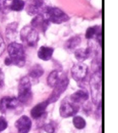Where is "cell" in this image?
<instances>
[{
  "label": "cell",
  "mask_w": 118,
  "mask_h": 133,
  "mask_svg": "<svg viewBox=\"0 0 118 133\" xmlns=\"http://www.w3.org/2000/svg\"><path fill=\"white\" fill-rule=\"evenodd\" d=\"M12 0H0V11L2 13H8L11 11L10 6Z\"/></svg>",
  "instance_id": "cell-23"
},
{
  "label": "cell",
  "mask_w": 118,
  "mask_h": 133,
  "mask_svg": "<svg viewBox=\"0 0 118 133\" xmlns=\"http://www.w3.org/2000/svg\"><path fill=\"white\" fill-rule=\"evenodd\" d=\"M68 83H69V80L66 75L60 76V79L56 83V85L53 87V90L52 93L50 94L48 99L46 100L49 104L52 103H55V101L60 99L62 93H64L65 90L68 87Z\"/></svg>",
  "instance_id": "cell-5"
},
{
  "label": "cell",
  "mask_w": 118,
  "mask_h": 133,
  "mask_svg": "<svg viewBox=\"0 0 118 133\" xmlns=\"http://www.w3.org/2000/svg\"><path fill=\"white\" fill-rule=\"evenodd\" d=\"M93 52V48L88 46L86 48H79L75 50L74 55L76 59L79 62H84L90 56Z\"/></svg>",
  "instance_id": "cell-16"
},
{
  "label": "cell",
  "mask_w": 118,
  "mask_h": 133,
  "mask_svg": "<svg viewBox=\"0 0 118 133\" xmlns=\"http://www.w3.org/2000/svg\"><path fill=\"white\" fill-rule=\"evenodd\" d=\"M8 127V123L6 119L3 117H0V132L5 130Z\"/></svg>",
  "instance_id": "cell-26"
},
{
  "label": "cell",
  "mask_w": 118,
  "mask_h": 133,
  "mask_svg": "<svg viewBox=\"0 0 118 133\" xmlns=\"http://www.w3.org/2000/svg\"><path fill=\"white\" fill-rule=\"evenodd\" d=\"M18 99L12 96H6L0 99V111L5 113L7 111L15 110L19 105Z\"/></svg>",
  "instance_id": "cell-9"
},
{
  "label": "cell",
  "mask_w": 118,
  "mask_h": 133,
  "mask_svg": "<svg viewBox=\"0 0 118 133\" xmlns=\"http://www.w3.org/2000/svg\"><path fill=\"white\" fill-rule=\"evenodd\" d=\"M77 103L70 101V99L64 100L62 101L60 107V114L62 118H68L74 116L79 110Z\"/></svg>",
  "instance_id": "cell-8"
},
{
  "label": "cell",
  "mask_w": 118,
  "mask_h": 133,
  "mask_svg": "<svg viewBox=\"0 0 118 133\" xmlns=\"http://www.w3.org/2000/svg\"><path fill=\"white\" fill-rule=\"evenodd\" d=\"M30 26L35 29L37 32H44L47 30L50 25V22L42 14L35 15L30 23Z\"/></svg>",
  "instance_id": "cell-11"
},
{
  "label": "cell",
  "mask_w": 118,
  "mask_h": 133,
  "mask_svg": "<svg viewBox=\"0 0 118 133\" xmlns=\"http://www.w3.org/2000/svg\"><path fill=\"white\" fill-rule=\"evenodd\" d=\"M46 8L44 0H32L27 6L26 12L29 15H37L45 12Z\"/></svg>",
  "instance_id": "cell-10"
},
{
  "label": "cell",
  "mask_w": 118,
  "mask_h": 133,
  "mask_svg": "<svg viewBox=\"0 0 118 133\" xmlns=\"http://www.w3.org/2000/svg\"><path fill=\"white\" fill-rule=\"evenodd\" d=\"M17 28L18 24L16 22L10 23L6 26V37L10 40H14L17 35Z\"/></svg>",
  "instance_id": "cell-18"
},
{
  "label": "cell",
  "mask_w": 118,
  "mask_h": 133,
  "mask_svg": "<svg viewBox=\"0 0 118 133\" xmlns=\"http://www.w3.org/2000/svg\"><path fill=\"white\" fill-rule=\"evenodd\" d=\"M88 68L83 62H77L72 66L71 76L77 83H82L86 79L88 75Z\"/></svg>",
  "instance_id": "cell-7"
},
{
  "label": "cell",
  "mask_w": 118,
  "mask_h": 133,
  "mask_svg": "<svg viewBox=\"0 0 118 133\" xmlns=\"http://www.w3.org/2000/svg\"><path fill=\"white\" fill-rule=\"evenodd\" d=\"M60 77V74L57 70H53L50 72V74L48 75V78H47V83L50 88H53L56 83L59 81Z\"/></svg>",
  "instance_id": "cell-21"
},
{
  "label": "cell",
  "mask_w": 118,
  "mask_h": 133,
  "mask_svg": "<svg viewBox=\"0 0 118 133\" xmlns=\"http://www.w3.org/2000/svg\"><path fill=\"white\" fill-rule=\"evenodd\" d=\"M44 72V70L42 66H40V64H35L32 68H30L28 72V77L31 79H38L40 77L43 75Z\"/></svg>",
  "instance_id": "cell-20"
},
{
  "label": "cell",
  "mask_w": 118,
  "mask_h": 133,
  "mask_svg": "<svg viewBox=\"0 0 118 133\" xmlns=\"http://www.w3.org/2000/svg\"><path fill=\"white\" fill-rule=\"evenodd\" d=\"M20 39L28 47H35L38 43L39 32L31 26H26L20 31Z\"/></svg>",
  "instance_id": "cell-3"
},
{
  "label": "cell",
  "mask_w": 118,
  "mask_h": 133,
  "mask_svg": "<svg viewBox=\"0 0 118 133\" xmlns=\"http://www.w3.org/2000/svg\"><path fill=\"white\" fill-rule=\"evenodd\" d=\"M8 57L5 59L4 64L6 66H14L23 67L26 63V55L24 46L17 42H12L7 48Z\"/></svg>",
  "instance_id": "cell-1"
},
{
  "label": "cell",
  "mask_w": 118,
  "mask_h": 133,
  "mask_svg": "<svg viewBox=\"0 0 118 133\" xmlns=\"http://www.w3.org/2000/svg\"><path fill=\"white\" fill-rule=\"evenodd\" d=\"M18 100L20 103H27L32 99L30 78L24 77L19 80L18 85Z\"/></svg>",
  "instance_id": "cell-4"
},
{
  "label": "cell",
  "mask_w": 118,
  "mask_h": 133,
  "mask_svg": "<svg viewBox=\"0 0 118 133\" xmlns=\"http://www.w3.org/2000/svg\"><path fill=\"white\" fill-rule=\"evenodd\" d=\"M73 125L77 129L82 130L86 127V121L84 120L83 117L80 116H75L73 119Z\"/></svg>",
  "instance_id": "cell-22"
},
{
  "label": "cell",
  "mask_w": 118,
  "mask_h": 133,
  "mask_svg": "<svg viewBox=\"0 0 118 133\" xmlns=\"http://www.w3.org/2000/svg\"><path fill=\"white\" fill-rule=\"evenodd\" d=\"M90 88L93 102L95 105L102 103V72H93L90 79Z\"/></svg>",
  "instance_id": "cell-2"
},
{
  "label": "cell",
  "mask_w": 118,
  "mask_h": 133,
  "mask_svg": "<svg viewBox=\"0 0 118 133\" xmlns=\"http://www.w3.org/2000/svg\"><path fill=\"white\" fill-rule=\"evenodd\" d=\"M49 105V103L47 102V101H44L42 103H40L38 104H37L35 107L32 108V109L31 110L30 112V115L31 117L33 119H38L40 118H42L43 116L46 115V108L48 107V105Z\"/></svg>",
  "instance_id": "cell-14"
},
{
  "label": "cell",
  "mask_w": 118,
  "mask_h": 133,
  "mask_svg": "<svg viewBox=\"0 0 118 133\" xmlns=\"http://www.w3.org/2000/svg\"><path fill=\"white\" fill-rule=\"evenodd\" d=\"M45 17L48 22L55 24H62L69 19V17L63 10L55 7H47L45 11Z\"/></svg>",
  "instance_id": "cell-6"
},
{
  "label": "cell",
  "mask_w": 118,
  "mask_h": 133,
  "mask_svg": "<svg viewBox=\"0 0 118 133\" xmlns=\"http://www.w3.org/2000/svg\"><path fill=\"white\" fill-rule=\"evenodd\" d=\"M82 42L81 37L79 36H74L70 38L69 39L66 41L65 44V48L68 51H73L78 46H80Z\"/></svg>",
  "instance_id": "cell-19"
},
{
  "label": "cell",
  "mask_w": 118,
  "mask_h": 133,
  "mask_svg": "<svg viewBox=\"0 0 118 133\" xmlns=\"http://www.w3.org/2000/svg\"><path fill=\"white\" fill-rule=\"evenodd\" d=\"M32 126V121L28 117L23 115L15 122V127L18 133H28Z\"/></svg>",
  "instance_id": "cell-12"
},
{
  "label": "cell",
  "mask_w": 118,
  "mask_h": 133,
  "mask_svg": "<svg viewBox=\"0 0 118 133\" xmlns=\"http://www.w3.org/2000/svg\"><path fill=\"white\" fill-rule=\"evenodd\" d=\"M5 48H6L5 42H4V39L2 37V35L0 34V56L2 55V53L4 52Z\"/></svg>",
  "instance_id": "cell-27"
},
{
  "label": "cell",
  "mask_w": 118,
  "mask_h": 133,
  "mask_svg": "<svg viewBox=\"0 0 118 133\" xmlns=\"http://www.w3.org/2000/svg\"><path fill=\"white\" fill-rule=\"evenodd\" d=\"M85 37L87 39H97L100 45H102V28L100 26H95L86 30Z\"/></svg>",
  "instance_id": "cell-13"
},
{
  "label": "cell",
  "mask_w": 118,
  "mask_h": 133,
  "mask_svg": "<svg viewBox=\"0 0 118 133\" xmlns=\"http://www.w3.org/2000/svg\"><path fill=\"white\" fill-rule=\"evenodd\" d=\"M25 2L23 0H12L10 10L12 11H21L24 9Z\"/></svg>",
  "instance_id": "cell-24"
},
{
  "label": "cell",
  "mask_w": 118,
  "mask_h": 133,
  "mask_svg": "<svg viewBox=\"0 0 118 133\" xmlns=\"http://www.w3.org/2000/svg\"><path fill=\"white\" fill-rule=\"evenodd\" d=\"M4 84V75L2 70L0 68V90L2 89Z\"/></svg>",
  "instance_id": "cell-28"
},
{
  "label": "cell",
  "mask_w": 118,
  "mask_h": 133,
  "mask_svg": "<svg viewBox=\"0 0 118 133\" xmlns=\"http://www.w3.org/2000/svg\"><path fill=\"white\" fill-rule=\"evenodd\" d=\"M43 128H44V131L47 133H55V126L54 123L52 122L45 124Z\"/></svg>",
  "instance_id": "cell-25"
},
{
  "label": "cell",
  "mask_w": 118,
  "mask_h": 133,
  "mask_svg": "<svg viewBox=\"0 0 118 133\" xmlns=\"http://www.w3.org/2000/svg\"><path fill=\"white\" fill-rule=\"evenodd\" d=\"M1 13H2V12H1V11H0V14H1Z\"/></svg>",
  "instance_id": "cell-29"
},
{
  "label": "cell",
  "mask_w": 118,
  "mask_h": 133,
  "mask_svg": "<svg viewBox=\"0 0 118 133\" xmlns=\"http://www.w3.org/2000/svg\"><path fill=\"white\" fill-rule=\"evenodd\" d=\"M54 49L48 46H41L37 52V56L43 61H48L53 57Z\"/></svg>",
  "instance_id": "cell-17"
},
{
  "label": "cell",
  "mask_w": 118,
  "mask_h": 133,
  "mask_svg": "<svg viewBox=\"0 0 118 133\" xmlns=\"http://www.w3.org/2000/svg\"><path fill=\"white\" fill-rule=\"evenodd\" d=\"M89 98V94L86 89H80L71 95L70 101L75 103H80L87 101Z\"/></svg>",
  "instance_id": "cell-15"
}]
</instances>
